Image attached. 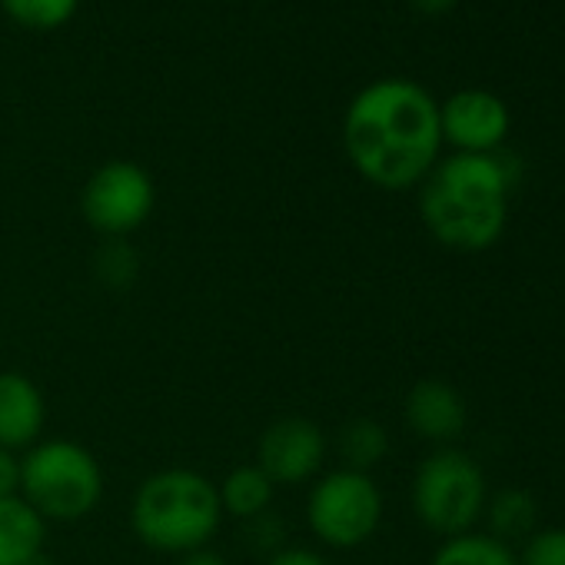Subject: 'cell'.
<instances>
[{"label": "cell", "instance_id": "1", "mask_svg": "<svg viewBox=\"0 0 565 565\" xmlns=\"http://www.w3.org/2000/svg\"><path fill=\"white\" fill-rule=\"evenodd\" d=\"M343 150L366 183L390 193L413 190L443 150L439 104L416 81H376L347 107Z\"/></svg>", "mask_w": 565, "mask_h": 565}, {"label": "cell", "instance_id": "2", "mask_svg": "<svg viewBox=\"0 0 565 565\" xmlns=\"http://www.w3.org/2000/svg\"><path fill=\"white\" fill-rule=\"evenodd\" d=\"M515 160L495 153H449L419 183V216L436 243L456 253L495 246L509 223Z\"/></svg>", "mask_w": 565, "mask_h": 565}, {"label": "cell", "instance_id": "3", "mask_svg": "<svg viewBox=\"0 0 565 565\" xmlns=\"http://www.w3.org/2000/svg\"><path fill=\"white\" fill-rule=\"evenodd\" d=\"M127 519L137 542L180 558L213 542L223 525V505L206 472L167 466L137 482Z\"/></svg>", "mask_w": 565, "mask_h": 565}, {"label": "cell", "instance_id": "4", "mask_svg": "<svg viewBox=\"0 0 565 565\" xmlns=\"http://www.w3.org/2000/svg\"><path fill=\"white\" fill-rule=\"evenodd\" d=\"M44 522H81L104 499V469L77 439H41L21 452V492Z\"/></svg>", "mask_w": 565, "mask_h": 565}, {"label": "cell", "instance_id": "5", "mask_svg": "<svg viewBox=\"0 0 565 565\" xmlns=\"http://www.w3.org/2000/svg\"><path fill=\"white\" fill-rule=\"evenodd\" d=\"M409 502L423 529L449 539L472 532V525L482 519L489 502V482L482 466L469 452L439 446L416 466Z\"/></svg>", "mask_w": 565, "mask_h": 565}, {"label": "cell", "instance_id": "6", "mask_svg": "<svg viewBox=\"0 0 565 565\" xmlns=\"http://www.w3.org/2000/svg\"><path fill=\"white\" fill-rule=\"evenodd\" d=\"M386 499L373 472L330 469L310 482L307 492V529L327 548H360L383 525Z\"/></svg>", "mask_w": 565, "mask_h": 565}, {"label": "cell", "instance_id": "7", "mask_svg": "<svg viewBox=\"0 0 565 565\" xmlns=\"http://www.w3.org/2000/svg\"><path fill=\"white\" fill-rule=\"evenodd\" d=\"M157 206L153 177L134 160L97 167L81 190V216L104 239H130Z\"/></svg>", "mask_w": 565, "mask_h": 565}, {"label": "cell", "instance_id": "8", "mask_svg": "<svg viewBox=\"0 0 565 565\" xmlns=\"http://www.w3.org/2000/svg\"><path fill=\"white\" fill-rule=\"evenodd\" d=\"M327 433L310 416H279L256 439V466L273 486H307L323 472Z\"/></svg>", "mask_w": 565, "mask_h": 565}, {"label": "cell", "instance_id": "9", "mask_svg": "<svg viewBox=\"0 0 565 565\" xmlns=\"http://www.w3.org/2000/svg\"><path fill=\"white\" fill-rule=\"evenodd\" d=\"M439 127L456 153H495L509 137V107L492 90H456L439 107Z\"/></svg>", "mask_w": 565, "mask_h": 565}, {"label": "cell", "instance_id": "10", "mask_svg": "<svg viewBox=\"0 0 565 565\" xmlns=\"http://www.w3.org/2000/svg\"><path fill=\"white\" fill-rule=\"evenodd\" d=\"M403 419L419 439L449 446L462 436L469 406L462 393L446 380H419L403 399Z\"/></svg>", "mask_w": 565, "mask_h": 565}, {"label": "cell", "instance_id": "11", "mask_svg": "<svg viewBox=\"0 0 565 565\" xmlns=\"http://www.w3.org/2000/svg\"><path fill=\"white\" fill-rule=\"evenodd\" d=\"M47 399L41 386L21 370H0V449L28 452L44 439Z\"/></svg>", "mask_w": 565, "mask_h": 565}, {"label": "cell", "instance_id": "12", "mask_svg": "<svg viewBox=\"0 0 565 565\" xmlns=\"http://www.w3.org/2000/svg\"><path fill=\"white\" fill-rule=\"evenodd\" d=\"M47 545V522L21 499H0V565H24Z\"/></svg>", "mask_w": 565, "mask_h": 565}, {"label": "cell", "instance_id": "13", "mask_svg": "<svg viewBox=\"0 0 565 565\" xmlns=\"http://www.w3.org/2000/svg\"><path fill=\"white\" fill-rule=\"evenodd\" d=\"M216 492H220L223 515L239 519V522H249V519L269 512L273 509V499H276V486L269 482V476L256 462L233 466L216 482Z\"/></svg>", "mask_w": 565, "mask_h": 565}, {"label": "cell", "instance_id": "14", "mask_svg": "<svg viewBox=\"0 0 565 565\" xmlns=\"http://www.w3.org/2000/svg\"><path fill=\"white\" fill-rule=\"evenodd\" d=\"M337 449H340V459L347 469L373 472L390 456V433L380 419L356 416V419L343 423V429L337 436Z\"/></svg>", "mask_w": 565, "mask_h": 565}, {"label": "cell", "instance_id": "15", "mask_svg": "<svg viewBox=\"0 0 565 565\" xmlns=\"http://www.w3.org/2000/svg\"><path fill=\"white\" fill-rule=\"evenodd\" d=\"M429 565H519V555L509 542L489 532H462L439 542Z\"/></svg>", "mask_w": 565, "mask_h": 565}, {"label": "cell", "instance_id": "16", "mask_svg": "<svg viewBox=\"0 0 565 565\" xmlns=\"http://www.w3.org/2000/svg\"><path fill=\"white\" fill-rule=\"evenodd\" d=\"M489 519V535L502 539V542H512V539H529L535 532V519H539V502L532 492L525 489H499L495 495H489L486 502V512Z\"/></svg>", "mask_w": 565, "mask_h": 565}, {"label": "cell", "instance_id": "17", "mask_svg": "<svg viewBox=\"0 0 565 565\" xmlns=\"http://www.w3.org/2000/svg\"><path fill=\"white\" fill-rule=\"evenodd\" d=\"M94 276L104 290H130L140 279V249L130 239H104L94 253Z\"/></svg>", "mask_w": 565, "mask_h": 565}, {"label": "cell", "instance_id": "18", "mask_svg": "<svg viewBox=\"0 0 565 565\" xmlns=\"http://www.w3.org/2000/svg\"><path fill=\"white\" fill-rule=\"evenodd\" d=\"M0 4H4V11L21 28L54 31V28H64L77 14L81 0H0Z\"/></svg>", "mask_w": 565, "mask_h": 565}, {"label": "cell", "instance_id": "19", "mask_svg": "<svg viewBox=\"0 0 565 565\" xmlns=\"http://www.w3.org/2000/svg\"><path fill=\"white\" fill-rule=\"evenodd\" d=\"M519 565H565V525L535 529L525 539Z\"/></svg>", "mask_w": 565, "mask_h": 565}, {"label": "cell", "instance_id": "20", "mask_svg": "<svg viewBox=\"0 0 565 565\" xmlns=\"http://www.w3.org/2000/svg\"><path fill=\"white\" fill-rule=\"evenodd\" d=\"M243 525H246L249 548H256L263 555H273L276 548H282V535H287V529H282V519L273 509L256 515V519H249V522H243Z\"/></svg>", "mask_w": 565, "mask_h": 565}, {"label": "cell", "instance_id": "21", "mask_svg": "<svg viewBox=\"0 0 565 565\" xmlns=\"http://www.w3.org/2000/svg\"><path fill=\"white\" fill-rule=\"evenodd\" d=\"M266 565H330L320 548L310 545H282L273 555H266Z\"/></svg>", "mask_w": 565, "mask_h": 565}, {"label": "cell", "instance_id": "22", "mask_svg": "<svg viewBox=\"0 0 565 565\" xmlns=\"http://www.w3.org/2000/svg\"><path fill=\"white\" fill-rule=\"evenodd\" d=\"M21 492V456L11 449H0V499H11Z\"/></svg>", "mask_w": 565, "mask_h": 565}, {"label": "cell", "instance_id": "23", "mask_svg": "<svg viewBox=\"0 0 565 565\" xmlns=\"http://www.w3.org/2000/svg\"><path fill=\"white\" fill-rule=\"evenodd\" d=\"M177 565H230L226 562V555H220L216 548H196V552H186V555H180V562Z\"/></svg>", "mask_w": 565, "mask_h": 565}, {"label": "cell", "instance_id": "24", "mask_svg": "<svg viewBox=\"0 0 565 565\" xmlns=\"http://www.w3.org/2000/svg\"><path fill=\"white\" fill-rule=\"evenodd\" d=\"M409 4L419 11V14H429V18H436V14H446L456 0H409Z\"/></svg>", "mask_w": 565, "mask_h": 565}, {"label": "cell", "instance_id": "25", "mask_svg": "<svg viewBox=\"0 0 565 565\" xmlns=\"http://www.w3.org/2000/svg\"><path fill=\"white\" fill-rule=\"evenodd\" d=\"M24 565H57V562H54L47 552H41V555H34V558H31V562H24Z\"/></svg>", "mask_w": 565, "mask_h": 565}]
</instances>
